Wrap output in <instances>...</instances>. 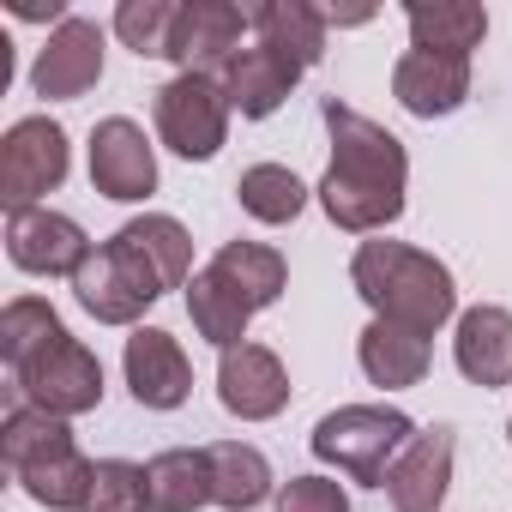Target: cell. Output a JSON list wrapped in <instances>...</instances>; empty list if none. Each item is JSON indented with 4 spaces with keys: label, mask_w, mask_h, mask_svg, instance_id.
Instances as JSON below:
<instances>
[{
    "label": "cell",
    "mask_w": 512,
    "mask_h": 512,
    "mask_svg": "<svg viewBox=\"0 0 512 512\" xmlns=\"http://www.w3.org/2000/svg\"><path fill=\"white\" fill-rule=\"evenodd\" d=\"M121 235H127V241L145 253V260L163 272L169 290H187V284H193V235H187L169 211H145V217L121 223Z\"/></svg>",
    "instance_id": "obj_28"
},
{
    "label": "cell",
    "mask_w": 512,
    "mask_h": 512,
    "mask_svg": "<svg viewBox=\"0 0 512 512\" xmlns=\"http://www.w3.org/2000/svg\"><path fill=\"white\" fill-rule=\"evenodd\" d=\"M296 67L284 61V55H272V49H235L229 61H223V73H217V85H223V97H229V109L241 115V121H266V115H278L284 103H290V91H296Z\"/></svg>",
    "instance_id": "obj_17"
},
{
    "label": "cell",
    "mask_w": 512,
    "mask_h": 512,
    "mask_svg": "<svg viewBox=\"0 0 512 512\" xmlns=\"http://www.w3.org/2000/svg\"><path fill=\"white\" fill-rule=\"evenodd\" d=\"M506 440H512V416H506Z\"/></svg>",
    "instance_id": "obj_34"
},
{
    "label": "cell",
    "mask_w": 512,
    "mask_h": 512,
    "mask_svg": "<svg viewBox=\"0 0 512 512\" xmlns=\"http://www.w3.org/2000/svg\"><path fill=\"white\" fill-rule=\"evenodd\" d=\"M175 13H181V0H121V7H115V37L139 61H169Z\"/></svg>",
    "instance_id": "obj_30"
},
{
    "label": "cell",
    "mask_w": 512,
    "mask_h": 512,
    "mask_svg": "<svg viewBox=\"0 0 512 512\" xmlns=\"http://www.w3.org/2000/svg\"><path fill=\"white\" fill-rule=\"evenodd\" d=\"M91 187L115 205H139L157 193V151L139 121L109 115L91 127Z\"/></svg>",
    "instance_id": "obj_9"
},
{
    "label": "cell",
    "mask_w": 512,
    "mask_h": 512,
    "mask_svg": "<svg viewBox=\"0 0 512 512\" xmlns=\"http://www.w3.org/2000/svg\"><path fill=\"white\" fill-rule=\"evenodd\" d=\"M151 512H199L211 506V452L205 446H169L145 464Z\"/></svg>",
    "instance_id": "obj_23"
},
{
    "label": "cell",
    "mask_w": 512,
    "mask_h": 512,
    "mask_svg": "<svg viewBox=\"0 0 512 512\" xmlns=\"http://www.w3.org/2000/svg\"><path fill=\"white\" fill-rule=\"evenodd\" d=\"M356 362H362L368 386L404 392V386H422V374L434 362V338H422L410 326H392V320H368L362 338H356Z\"/></svg>",
    "instance_id": "obj_18"
},
{
    "label": "cell",
    "mask_w": 512,
    "mask_h": 512,
    "mask_svg": "<svg viewBox=\"0 0 512 512\" xmlns=\"http://www.w3.org/2000/svg\"><path fill=\"white\" fill-rule=\"evenodd\" d=\"M350 284L374 308V320L410 326L422 338H434L446 320H458V284H452V272L434 260V253L410 247V241H386V235L362 241L350 253Z\"/></svg>",
    "instance_id": "obj_2"
},
{
    "label": "cell",
    "mask_w": 512,
    "mask_h": 512,
    "mask_svg": "<svg viewBox=\"0 0 512 512\" xmlns=\"http://www.w3.org/2000/svg\"><path fill=\"white\" fill-rule=\"evenodd\" d=\"M73 169V145H67V127L49 121V115H25L7 127L0 139V205L13 211H37L43 193H55Z\"/></svg>",
    "instance_id": "obj_7"
},
{
    "label": "cell",
    "mask_w": 512,
    "mask_h": 512,
    "mask_svg": "<svg viewBox=\"0 0 512 512\" xmlns=\"http://www.w3.org/2000/svg\"><path fill=\"white\" fill-rule=\"evenodd\" d=\"M404 25H410V49H422V55H464V61L488 37V13L476 7V0H410Z\"/></svg>",
    "instance_id": "obj_20"
},
{
    "label": "cell",
    "mask_w": 512,
    "mask_h": 512,
    "mask_svg": "<svg viewBox=\"0 0 512 512\" xmlns=\"http://www.w3.org/2000/svg\"><path fill=\"white\" fill-rule=\"evenodd\" d=\"M211 272L260 314V308H272L284 290H290V266H284V253L278 247H266V241H223L217 247V260H211Z\"/></svg>",
    "instance_id": "obj_22"
},
{
    "label": "cell",
    "mask_w": 512,
    "mask_h": 512,
    "mask_svg": "<svg viewBox=\"0 0 512 512\" xmlns=\"http://www.w3.org/2000/svg\"><path fill=\"white\" fill-rule=\"evenodd\" d=\"M61 314L43 302V296H13L7 308H0V356H7V368H19L25 356H37L49 338H61Z\"/></svg>",
    "instance_id": "obj_29"
},
{
    "label": "cell",
    "mask_w": 512,
    "mask_h": 512,
    "mask_svg": "<svg viewBox=\"0 0 512 512\" xmlns=\"http://www.w3.org/2000/svg\"><path fill=\"white\" fill-rule=\"evenodd\" d=\"M229 97L217 85V73H175L157 103H151V121H157V139L187 157V163H211L223 145H229Z\"/></svg>",
    "instance_id": "obj_5"
},
{
    "label": "cell",
    "mask_w": 512,
    "mask_h": 512,
    "mask_svg": "<svg viewBox=\"0 0 512 512\" xmlns=\"http://www.w3.org/2000/svg\"><path fill=\"white\" fill-rule=\"evenodd\" d=\"M247 25H253V43L284 55L296 73L320 67V55H326V13L308 7V0H260L247 13Z\"/></svg>",
    "instance_id": "obj_19"
},
{
    "label": "cell",
    "mask_w": 512,
    "mask_h": 512,
    "mask_svg": "<svg viewBox=\"0 0 512 512\" xmlns=\"http://www.w3.org/2000/svg\"><path fill=\"white\" fill-rule=\"evenodd\" d=\"M410 440H416V422L392 404H344V410L320 416L314 434H308L314 458L344 470L362 488H386V470L398 464V452Z\"/></svg>",
    "instance_id": "obj_3"
},
{
    "label": "cell",
    "mask_w": 512,
    "mask_h": 512,
    "mask_svg": "<svg viewBox=\"0 0 512 512\" xmlns=\"http://www.w3.org/2000/svg\"><path fill=\"white\" fill-rule=\"evenodd\" d=\"M163 296H169L163 272L145 260V253H139L121 229L91 247V260H85L79 278H73V302H79L97 326H139L145 308L163 302Z\"/></svg>",
    "instance_id": "obj_4"
},
{
    "label": "cell",
    "mask_w": 512,
    "mask_h": 512,
    "mask_svg": "<svg viewBox=\"0 0 512 512\" xmlns=\"http://www.w3.org/2000/svg\"><path fill=\"white\" fill-rule=\"evenodd\" d=\"M452 362L482 392L506 386L512 380V308H500V302L464 308L458 326H452Z\"/></svg>",
    "instance_id": "obj_16"
},
{
    "label": "cell",
    "mask_w": 512,
    "mask_h": 512,
    "mask_svg": "<svg viewBox=\"0 0 512 512\" xmlns=\"http://www.w3.org/2000/svg\"><path fill=\"white\" fill-rule=\"evenodd\" d=\"M7 260L31 278H79V266L91 260V235L79 229V217L67 211H13L7 217Z\"/></svg>",
    "instance_id": "obj_8"
},
{
    "label": "cell",
    "mask_w": 512,
    "mask_h": 512,
    "mask_svg": "<svg viewBox=\"0 0 512 512\" xmlns=\"http://www.w3.org/2000/svg\"><path fill=\"white\" fill-rule=\"evenodd\" d=\"M320 121L332 133V163L314 187L320 211L350 235H380L386 223L404 217V187H410L404 139L386 133L380 121H368L362 109L338 103V97L320 103Z\"/></svg>",
    "instance_id": "obj_1"
},
{
    "label": "cell",
    "mask_w": 512,
    "mask_h": 512,
    "mask_svg": "<svg viewBox=\"0 0 512 512\" xmlns=\"http://www.w3.org/2000/svg\"><path fill=\"white\" fill-rule=\"evenodd\" d=\"M241 31H253V25H247L241 7H229V0H181L169 61L181 73H223V61L241 49Z\"/></svg>",
    "instance_id": "obj_14"
},
{
    "label": "cell",
    "mask_w": 512,
    "mask_h": 512,
    "mask_svg": "<svg viewBox=\"0 0 512 512\" xmlns=\"http://www.w3.org/2000/svg\"><path fill=\"white\" fill-rule=\"evenodd\" d=\"M278 512H350V494L332 476H290L278 482Z\"/></svg>",
    "instance_id": "obj_32"
},
{
    "label": "cell",
    "mask_w": 512,
    "mask_h": 512,
    "mask_svg": "<svg viewBox=\"0 0 512 512\" xmlns=\"http://www.w3.org/2000/svg\"><path fill=\"white\" fill-rule=\"evenodd\" d=\"M121 368H127V392L139 410H181L193 398V362H187L181 338L163 326H133Z\"/></svg>",
    "instance_id": "obj_12"
},
{
    "label": "cell",
    "mask_w": 512,
    "mask_h": 512,
    "mask_svg": "<svg viewBox=\"0 0 512 512\" xmlns=\"http://www.w3.org/2000/svg\"><path fill=\"white\" fill-rule=\"evenodd\" d=\"M217 404L235 416V422H272V416H284V404H290V368H284V356L278 350H266V344H235V350H223V362H217Z\"/></svg>",
    "instance_id": "obj_10"
},
{
    "label": "cell",
    "mask_w": 512,
    "mask_h": 512,
    "mask_svg": "<svg viewBox=\"0 0 512 512\" xmlns=\"http://www.w3.org/2000/svg\"><path fill=\"white\" fill-rule=\"evenodd\" d=\"M91 482H97V464H91L79 446L43 458V464H31V470H19V488H25L37 506H49V512H85Z\"/></svg>",
    "instance_id": "obj_27"
},
{
    "label": "cell",
    "mask_w": 512,
    "mask_h": 512,
    "mask_svg": "<svg viewBox=\"0 0 512 512\" xmlns=\"http://www.w3.org/2000/svg\"><path fill=\"white\" fill-rule=\"evenodd\" d=\"M392 97L416 121H446L470 97V61L464 55H422V49H410L392 67Z\"/></svg>",
    "instance_id": "obj_15"
},
{
    "label": "cell",
    "mask_w": 512,
    "mask_h": 512,
    "mask_svg": "<svg viewBox=\"0 0 512 512\" xmlns=\"http://www.w3.org/2000/svg\"><path fill=\"white\" fill-rule=\"evenodd\" d=\"M13 380H19L25 404L49 410V416H61V422L91 416V410L103 404V362H97V350H91L85 338H73V332L49 338L37 356H25V362L13 368Z\"/></svg>",
    "instance_id": "obj_6"
},
{
    "label": "cell",
    "mask_w": 512,
    "mask_h": 512,
    "mask_svg": "<svg viewBox=\"0 0 512 512\" xmlns=\"http://www.w3.org/2000/svg\"><path fill=\"white\" fill-rule=\"evenodd\" d=\"M7 7H13V19H49V25H67L73 19L61 0H55V7H43V0H7Z\"/></svg>",
    "instance_id": "obj_33"
},
{
    "label": "cell",
    "mask_w": 512,
    "mask_h": 512,
    "mask_svg": "<svg viewBox=\"0 0 512 512\" xmlns=\"http://www.w3.org/2000/svg\"><path fill=\"white\" fill-rule=\"evenodd\" d=\"M187 314H193V332L211 344V350H235V344H247V320H253V308L205 266V272H193V284H187Z\"/></svg>",
    "instance_id": "obj_24"
},
{
    "label": "cell",
    "mask_w": 512,
    "mask_h": 512,
    "mask_svg": "<svg viewBox=\"0 0 512 512\" xmlns=\"http://www.w3.org/2000/svg\"><path fill=\"white\" fill-rule=\"evenodd\" d=\"M211 452V506L223 512H253L260 500H278V476L272 458L253 446V440H217Z\"/></svg>",
    "instance_id": "obj_21"
},
{
    "label": "cell",
    "mask_w": 512,
    "mask_h": 512,
    "mask_svg": "<svg viewBox=\"0 0 512 512\" xmlns=\"http://www.w3.org/2000/svg\"><path fill=\"white\" fill-rule=\"evenodd\" d=\"M235 199H241V211H247L253 223L284 229V223H296V217H302L308 187H302V175H296V169H284V163H253V169H241Z\"/></svg>",
    "instance_id": "obj_25"
},
{
    "label": "cell",
    "mask_w": 512,
    "mask_h": 512,
    "mask_svg": "<svg viewBox=\"0 0 512 512\" xmlns=\"http://www.w3.org/2000/svg\"><path fill=\"white\" fill-rule=\"evenodd\" d=\"M103 79V25L97 19H67L49 31V43L31 61V91L43 103H73Z\"/></svg>",
    "instance_id": "obj_11"
},
{
    "label": "cell",
    "mask_w": 512,
    "mask_h": 512,
    "mask_svg": "<svg viewBox=\"0 0 512 512\" xmlns=\"http://www.w3.org/2000/svg\"><path fill=\"white\" fill-rule=\"evenodd\" d=\"M73 446H79L73 428L61 416L37 410V404H19V410H7V422H0V452H7L13 476L31 470V464H43V458H55V452H73Z\"/></svg>",
    "instance_id": "obj_26"
},
{
    "label": "cell",
    "mask_w": 512,
    "mask_h": 512,
    "mask_svg": "<svg viewBox=\"0 0 512 512\" xmlns=\"http://www.w3.org/2000/svg\"><path fill=\"white\" fill-rule=\"evenodd\" d=\"M452 458H458V440H452L446 422L440 428H416V440L386 470L392 512H440L446 506V488H452Z\"/></svg>",
    "instance_id": "obj_13"
},
{
    "label": "cell",
    "mask_w": 512,
    "mask_h": 512,
    "mask_svg": "<svg viewBox=\"0 0 512 512\" xmlns=\"http://www.w3.org/2000/svg\"><path fill=\"white\" fill-rule=\"evenodd\" d=\"M85 512H151L145 464H133V458H97V482H91Z\"/></svg>",
    "instance_id": "obj_31"
}]
</instances>
